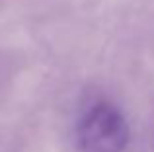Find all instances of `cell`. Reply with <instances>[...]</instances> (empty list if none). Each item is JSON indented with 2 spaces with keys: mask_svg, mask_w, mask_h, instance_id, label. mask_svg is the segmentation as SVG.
Listing matches in <instances>:
<instances>
[{
  "mask_svg": "<svg viewBox=\"0 0 154 152\" xmlns=\"http://www.w3.org/2000/svg\"><path fill=\"white\" fill-rule=\"evenodd\" d=\"M129 123L111 102H96L82 113L76 127L84 152H123L129 142Z\"/></svg>",
  "mask_w": 154,
  "mask_h": 152,
  "instance_id": "6da1fadb",
  "label": "cell"
}]
</instances>
